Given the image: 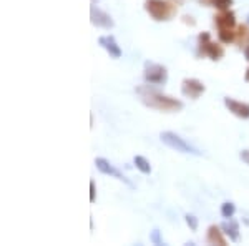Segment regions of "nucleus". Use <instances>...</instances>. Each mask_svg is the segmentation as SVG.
I'll return each instance as SVG.
<instances>
[{"instance_id": "nucleus-3", "label": "nucleus", "mask_w": 249, "mask_h": 246, "mask_svg": "<svg viewBox=\"0 0 249 246\" xmlns=\"http://www.w3.org/2000/svg\"><path fill=\"white\" fill-rule=\"evenodd\" d=\"M198 55L210 57L213 62H218L224 57V48L221 43L213 42L208 32H203L198 37Z\"/></svg>"}, {"instance_id": "nucleus-17", "label": "nucleus", "mask_w": 249, "mask_h": 246, "mask_svg": "<svg viewBox=\"0 0 249 246\" xmlns=\"http://www.w3.org/2000/svg\"><path fill=\"white\" fill-rule=\"evenodd\" d=\"M234 213H236V207L232 201H224V203L221 205V215H223V218L230 220V218L234 216Z\"/></svg>"}, {"instance_id": "nucleus-8", "label": "nucleus", "mask_w": 249, "mask_h": 246, "mask_svg": "<svg viewBox=\"0 0 249 246\" xmlns=\"http://www.w3.org/2000/svg\"><path fill=\"white\" fill-rule=\"evenodd\" d=\"M90 19H91V23L100 27V29L110 30V29H113V25H115L110 14H107V12H103L102 9H98V7H95V5L91 7V10H90Z\"/></svg>"}, {"instance_id": "nucleus-7", "label": "nucleus", "mask_w": 249, "mask_h": 246, "mask_svg": "<svg viewBox=\"0 0 249 246\" xmlns=\"http://www.w3.org/2000/svg\"><path fill=\"white\" fill-rule=\"evenodd\" d=\"M95 165H96V168H98V171H100V173H103V175L113 176V178L120 180V181H123V183H126L130 188H133V183H131V181L128 180L122 171L116 170V168H115L113 165H111L108 160H105V158H96V160H95Z\"/></svg>"}, {"instance_id": "nucleus-10", "label": "nucleus", "mask_w": 249, "mask_h": 246, "mask_svg": "<svg viewBox=\"0 0 249 246\" xmlns=\"http://www.w3.org/2000/svg\"><path fill=\"white\" fill-rule=\"evenodd\" d=\"M214 23L218 29H236V15L234 12L219 10L218 15H214Z\"/></svg>"}, {"instance_id": "nucleus-2", "label": "nucleus", "mask_w": 249, "mask_h": 246, "mask_svg": "<svg viewBox=\"0 0 249 246\" xmlns=\"http://www.w3.org/2000/svg\"><path fill=\"white\" fill-rule=\"evenodd\" d=\"M144 10L156 22H166L178 14V7L171 0H144Z\"/></svg>"}, {"instance_id": "nucleus-9", "label": "nucleus", "mask_w": 249, "mask_h": 246, "mask_svg": "<svg viewBox=\"0 0 249 246\" xmlns=\"http://www.w3.org/2000/svg\"><path fill=\"white\" fill-rule=\"evenodd\" d=\"M224 107H226L234 116H238V118H243V120L249 118V103L246 102H239V100L226 96V98H224Z\"/></svg>"}, {"instance_id": "nucleus-16", "label": "nucleus", "mask_w": 249, "mask_h": 246, "mask_svg": "<svg viewBox=\"0 0 249 246\" xmlns=\"http://www.w3.org/2000/svg\"><path fill=\"white\" fill-rule=\"evenodd\" d=\"M135 165H136V168H138L140 171L144 173V175H150L151 173V165H150V161H148L144 156H135Z\"/></svg>"}, {"instance_id": "nucleus-15", "label": "nucleus", "mask_w": 249, "mask_h": 246, "mask_svg": "<svg viewBox=\"0 0 249 246\" xmlns=\"http://www.w3.org/2000/svg\"><path fill=\"white\" fill-rule=\"evenodd\" d=\"M248 40H249V27L238 25V29H236V42H238L239 45H249Z\"/></svg>"}, {"instance_id": "nucleus-19", "label": "nucleus", "mask_w": 249, "mask_h": 246, "mask_svg": "<svg viewBox=\"0 0 249 246\" xmlns=\"http://www.w3.org/2000/svg\"><path fill=\"white\" fill-rule=\"evenodd\" d=\"M184 220H186V225L193 229V231L198 229V218L195 215H190V213H188V215H184Z\"/></svg>"}, {"instance_id": "nucleus-18", "label": "nucleus", "mask_w": 249, "mask_h": 246, "mask_svg": "<svg viewBox=\"0 0 249 246\" xmlns=\"http://www.w3.org/2000/svg\"><path fill=\"white\" fill-rule=\"evenodd\" d=\"M204 2L218 10H228L232 5V0H204Z\"/></svg>"}, {"instance_id": "nucleus-12", "label": "nucleus", "mask_w": 249, "mask_h": 246, "mask_svg": "<svg viewBox=\"0 0 249 246\" xmlns=\"http://www.w3.org/2000/svg\"><path fill=\"white\" fill-rule=\"evenodd\" d=\"M206 241L210 245H219V246H226V238H224L223 231H221V227H216V225H211L208 228L206 233Z\"/></svg>"}, {"instance_id": "nucleus-20", "label": "nucleus", "mask_w": 249, "mask_h": 246, "mask_svg": "<svg viewBox=\"0 0 249 246\" xmlns=\"http://www.w3.org/2000/svg\"><path fill=\"white\" fill-rule=\"evenodd\" d=\"M150 240L153 241L155 245H163V240H161V238H160V231H158V229H155V231L151 233Z\"/></svg>"}, {"instance_id": "nucleus-23", "label": "nucleus", "mask_w": 249, "mask_h": 246, "mask_svg": "<svg viewBox=\"0 0 249 246\" xmlns=\"http://www.w3.org/2000/svg\"><path fill=\"white\" fill-rule=\"evenodd\" d=\"M193 17H188V15H186V17H184V22H186V23H191V25H196V22H195V20H191Z\"/></svg>"}, {"instance_id": "nucleus-6", "label": "nucleus", "mask_w": 249, "mask_h": 246, "mask_svg": "<svg viewBox=\"0 0 249 246\" xmlns=\"http://www.w3.org/2000/svg\"><path fill=\"white\" fill-rule=\"evenodd\" d=\"M206 87H204L203 82H199L198 78H184L183 83H181V94L186 96V98H191V100H196L199 98Z\"/></svg>"}, {"instance_id": "nucleus-26", "label": "nucleus", "mask_w": 249, "mask_h": 246, "mask_svg": "<svg viewBox=\"0 0 249 246\" xmlns=\"http://www.w3.org/2000/svg\"><path fill=\"white\" fill-rule=\"evenodd\" d=\"M248 19H249V17H248Z\"/></svg>"}, {"instance_id": "nucleus-21", "label": "nucleus", "mask_w": 249, "mask_h": 246, "mask_svg": "<svg viewBox=\"0 0 249 246\" xmlns=\"http://www.w3.org/2000/svg\"><path fill=\"white\" fill-rule=\"evenodd\" d=\"M96 200V188H95V181H90V201L93 203Z\"/></svg>"}, {"instance_id": "nucleus-13", "label": "nucleus", "mask_w": 249, "mask_h": 246, "mask_svg": "<svg viewBox=\"0 0 249 246\" xmlns=\"http://www.w3.org/2000/svg\"><path fill=\"white\" fill-rule=\"evenodd\" d=\"M221 229H223V231L230 236L231 241H238L239 240V225L236 223V221H232V220L224 221V223L221 225Z\"/></svg>"}, {"instance_id": "nucleus-1", "label": "nucleus", "mask_w": 249, "mask_h": 246, "mask_svg": "<svg viewBox=\"0 0 249 246\" xmlns=\"http://www.w3.org/2000/svg\"><path fill=\"white\" fill-rule=\"evenodd\" d=\"M136 94H138L142 103H144L146 107L155 108L160 112H179L183 110V102L173 98L161 94V92H156L150 87H138L136 88Z\"/></svg>"}, {"instance_id": "nucleus-5", "label": "nucleus", "mask_w": 249, "mask_h": 246, "mask_svg": "<svg viewBox=\"0 0 249 246\" xmlns=\"http://www.w3.org/2000/svg\"><path fill=\"white\" fill-rule=\"evenodd\" d=\"M143 76L148 83H155V85H164L168 82V70L166 67L160 65L155 62H146L143 68Z\"/></svg>"}, {"instance_id": "nucleus-25", "label": "nucleus", "mask_w": 249, "mask_h": 246, "mask_svg": "<svg viewBox=\"0 0 249 246\" xmlns=\"http://www.w3.org/2000/svg\"><path fill=\"white\" fill-rule=\"evenodd\" d=\"M244 80H246V82L249 83V68L246 70V74H244Z\"/></svg>"}, {"instance_id": "nucleus-14", "label": "nucleus", "mask_w": 249, "mask_h": 246, "mask_svg": "<svg viewBox=\"0 0 249 246\" xmlns=\"http://www.w3.org/2000/svg\"><path fill=\"white\" fill-rule=\"evenodd\" d=\"M218 37L221 43H230L236 42V29H218Z\"/></svg>"}, {"instance_id": "nucleus-24", "label": "nucleus", "mask_w": 249, "mask_h": 246, "mask_svg": "<svg viewBox=\"0 0 249 246\" xmlns=\"http://www.w3.org/2000/svg\"><path fill=\"white\" fill-rule=\"evenodd\" d=\"M244 57H246V60L249 62V45L244 47Z\"/></svg>"}, {"instance_id": "nucleus-22", "label": "nucleus", "mask_w": 249, "mask_h": 246, "mask_svg": "<svg viewBox=\"0 0 249 246\" xmlns=\"http://www.w3.org/2000/svg\"><path fill=\"white\" fill-rule=\"evenodd\" d=\"M239 158L244 161L246 165H249V150H243L239 153Z\"/></svg>"}, {"instance_id": "nucleus-11", "label": "nucleus", "mask_w": 249, "mask_h": 246, "mask_svg": "<svg viewBox=\"0 0 249 246\" xmlns=\"http://www.w3.org/2000/svg\"><path fill=\"white\" fill-rule=\"evenodd\" d=\"M98 43L105 48L108 54H110L111 58H120V57H122L123 52H122V48H120L118 43H116L113 35H105V37H100Z\"/></svg>"}, {"instance_id": "nucleus-4", "label": "nucleus", "mask_w": 249, "mask_h": 246, "mask_svg": "<svg viewBox=\"0 0 249 246\" xmlns=\"http://www.w3.org/2000/svg\"><path fill=\"white\" fill-rule=\"evenodd\" d=\"M160 138H161V142L166 145V147H170L171 150H175V151L190 153V155H201V151H198L195 147H191L188 142H184L181 136L173 132H163L161 135H160Z\"/></svg>"}]
</instances>
